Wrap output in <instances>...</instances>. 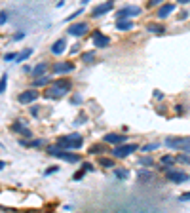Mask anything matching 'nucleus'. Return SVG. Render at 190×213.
<instances>
[{"mask_svg":"<svg viewBox=\"0 0 190 213\" xmlns=\"http://www.w3.org/2000/svg\"><path fill=\"white\" fill-rule=\"evenodd\" d=\"M71 88H72V82L67 80V78H61V80H55L50 84V88L44 92V97L46 99H61L69 93Z\"/></svg>","mask_w":190,"mask_h":213,"instance_id":"nucleus-1","label":"nucleus"},{"mask_svg":"<svg viewBox=\"0 0 190 213\" xmlns=\"http://www.w3.org/2000/svg\"><path fill=\"white\" fill-rule=\"evenodd\" d=\"M48 154L50 156H55V158H61L65 162H69V164H78V162H82L80 158V154H76V152H71L69 149H63V147H48Z\"/></svg>","mask_w":190,"mask_h":213,"instance_id":"nucleus-2","label":"nucleus"},{"mask_svg":"<svg viewBox=\"0 0 190 213\" xmlns=\"http://www.w3.org/2000/svg\"><path fill=\"white\" fill-rule=\"evenodd\" d=\"M82 135H78V133H71V135H63L57 139V145L63 149H69V150H76V149H80L82 147Z\"/></svg>","mask_w":190,"mask_h":213,"instance_id":"nucleus-3","label":"nucleus"},{"mask_svg":"<svg viewBox=\"0 0 190 213\" xmlns=\"http://www.w3.org/2000/svg\"><path fill=\"white\" fill-rule=\"evenodd\" d=\"M137 150V145L135 143H122V145H116V147L110 150V154L114 158H127L129 154H133Z\"/></svg>","mask_w":190,"mask_h":213,"instance_id":"nucleus-4","label":"nucleus"},{"mask_svg":"<svg viewBox=\"0 0 190 213\" xmlns=\"http://www.w3.org/2000/svg\"><path fill=\"white\" fill-rule=\"evenodd\" d=\"M165 147L186 150V149H190V137H183V135H179V137H167L165 139Z\"/></svg>","mask_w":190,"mask_h":213,"instance_id":"nucleus-5","label":"nucleus"},{"mask_svg":"<svg viewBox=\"0 0 190 213\" xmlns=\"http://www.w3.org/2000/svg\"><path fill=\"white\" fill-rule=\"evenodd\" d=\"M38 97H40V93L32 88V89H25V92H21L17 95V101H19L21 105H30V103H34Z\"/></svg>","mask_w":190,"mask_h":213,"instance_id":"nucleus-6","label":"nucleus"},{"mask_svg":"<svg viewBox=\"0 0 190 213\" xmlns=\"http://www.w3.org/2000/svg\"><path fill=\"white\" fill-rule=\"evenodd\" d=\"M141 14V8L139 6H124V8H120L118 10V14H116V21L118 19H129V17H135Z\"/></svg>","mask_w":190,"mask_h":213,"instance_id":"nucleus-7","label":"nucleus"},{"mask_svg":"<svg viewBox=\"0 0 190 213\" xmlns=\"http://www.w3.org/2000/svg\"><path fill=\"white\" fill-rule=\"evenodd\" d=\"M165 179L171 183H186L190 175H186L184 171H179V170H167L165 171Z\"/></svg>","mask_w":190,"mask_h":213,"instance_id":"nucleus-8","label":"nucleus"},{"mask_svg":"<svg viewBox=\"0 0 190 213\" xmlns=\"http://www.w3.org/2000/svg\"><path fill=\"white\" fill-rule=\"evenodd\" d=\"M91 38H93V44H95V48H107L108 44H110V38L107 35H103L99 29H95L91 32Z\"/></svg>","mask_w":190,"mask_h":213,"instance_id":"nucleus-9","label":"nucleus"},{"mask_svg":"<svg viewBox=\"0 0 190 213\" xmlns=\"http://www.w3.org/2000/svg\"><path fill=\"white\" fill-rule=\"evenodd\" d=\"M114 8V0H108V2H103V4H99L91 10V17H101L105 14H108L110 10Z\"/></svg>","mask_w":190,"mask_h":213,"instance_id":"nucleus-10","label":"nucleus"},{"mask_svg":"<svg viewBox=\"0 0 190 213\" xmlns=\"http://www.w3.org/2000/svg\"><path fill=\"white\" fill-rule=\"evenodd\" d=\"M87 29H89V25L86 23V21H80V23L71 25L67 31H69V35H71V36H82V35H86V32H87Z\"/></svg>","mask_w":190,"mask_h":213,"instance_id":"nucleus-11","label":"nucleus"},{"mask_svg":"<svg viewBox=\"0 0 190 213\" xmlns=\"http://www.w3.org/2000/svg\"><path fill=\"white\" fill-rule=\"evenodd\" d=\"M72 71H74V65L72 63H65V61H57L51 67L53 74H67V72H72Z\"/></svg>","mask_w":190,"mask_h":213,"instance_id":"nucleus-12","label":"nucleus"},{"mask_svg":"<svg viewBox=\"0 0 190 213\" xmlns=\"http://www.w3.org/2000/svg\"><path fill=\"white\" fill-rule=\"evenodd\" d=\"M103 141H107L108 145H122L127 141V135H122V133H107V135L103 137Z\"/></svg>","mask_w":190,"mask_h":213,"instance_id":"nucleus-13","label":"nucleus"},{"mask_svg":"<svg viewBox=\"0 0 190 213\" xmlns=\"http://www.w3.org/2000/svg\"><path fill=\"white\" fill-rule=\"evenodd\" d=\"M87 152H89V154H97V156H101V154H105V152H110V149H108V143L103 141V143H95V145H91Z\"/></svg>","mask_w":190,"mask_h":213,"instance_id":"nucleus-14","label":"nucleus"},{"mask_svg":"<svg viewBox=\"0 0 190 213\" xmlns=\"http://www.w3.org/2000/svg\"><path fill=\"white\" fill-rule=\"evenodd\" d=\"M48 71H50V65L42 61V63H38L36 67H32V72H30V76H32V78H38V76H44Z\"/></svg>","mask_w":190,"mask_h":213,"instance_id":"nucleus-15","label":"nucleus"},{"mask_svg":"<svg viewBox=\"0 0 190 213\" xmlns=\"http://www.w3.org/2000/svg\"><path fill=\"white\" fill-rule=\"evenodd\" d=\"M12 129H14L15 133H21L23 137H32V133L25 128V124H23L21 120H15V122H14V124H12Z\"/></svg>","mask_w":190,"mask_h":213,"instance_id":"nucleus-16","label":"nucleus"},{"mask_svg":"<svg viewBox=\"0 0 190 213\" xmlns=\"http://www.w3.org/2000/svg\"><path fill=\"white\" fill-rule=\"evenodd\" d=\"M173 10H175V4H169V2H167V4H162V6L158 8V14H156V15H158L160 19H165L167 15L173 12Z\"/></svg>","mask_w":190,"mask_h":213,"instance_id":"nucleus-17","label":"nucleus"},{"mask_svg":"<svg viewBox=\"0 0 190 213\" xmlns=\"http://www.w3.org/2000/svg\"><path fill=\"white\" fill-rule=\"evenodd\" d=\"M65 50H67V42H65L63 38L57 40V42L51 46V53H53V55H61V53H65Z\"/></svg>","mask_w":190,"mask_h":213,"instance_id":"nucleus-18","label":"nucleus"},{"mask_svg":"<svg viewBox=\"0 0 190 213\" xmlns=\"http://www.w3.org/2000/svg\"><path fill=\"white\" fill-rule=\"evenodd\" d=\"M116 29L118 31H131L133 29V21H129V19H118L116 21Z\"/></svg>","mask_w":190,"mask_h":213,"instance_id":"nucleus-19","label":"nucleus"},{"mask_svg":"<svg viewBox=\"0 0 190 213\" xmlns=\"http://www.w3.org/2000/svg\"><path fill=\"white\" fill-rule=\"evenodd\" d=\"M32 55V48H25L23 51H19L17 53V57H15V63H23V61H27L29 57Z\"/></svg>","mask_w":190,"mask_h":213,"instance_id":"nucleus-20","label":"nucleus"},{"mask_svg":"<svg viewBox=\"0 0 190 213\" xmlns=\"http://www.w3.org/2000/svg\"><path fill=\"white\" fill-rule=\"evenodd\" d=\"M137 179H139V181H152V179H154V173L152 171H148V170H141L139 173H137Z\"/></svg>","mask_w":190,"mask_h":213,"instance_id":"nucleus-21","label":"nucleus"},{"mask_svg":"<svg viewBox=\"0 0 190 213\" xmlns=\"http://www.w3.org/2000/svg\"><path fill=\"white\" fill-rule=\"evenodd\" d=\"M147 29H148V32H154V35H164L165 32V27H162L158 23H150V25H147Z\"/></svg>","mask_w":190,"mask_h":213,"instance_id":"nucleus-22","label":"nucleus"},{"mask_svg":"<svg viewBox=\"0 0 190 213\" xmlns=\"http://www.w3.org/2000/svg\"><path fill=\"white\" fill-rule=\"evenodd\" d=\"M48 84H51V80H50V76H46V74H44V76L34 78V84H32V86H34V88H38V86H48Z\"/></svg>","mask_w":190,"mask_h":213,"instance_id":"nucleus-23","label":"nucleus"},{"mask_svg":"<svg viewBox=\"0 0 190 213\" xmlns=\"http://www.w3.org/2000/svg\"><path fill=\"white\" fill-rule=\"evenodd\" d=\"M114 175L118 179H127L129 177V171L126 170V167H118V170H114Z\"/></svg>","mask_w":190,"mask_h":213,"instance_id":"nucleus-24","label":"nucleus"},{"mask_svg":"<svg viewBox=\"0 0 190 213\" xmlns=\"http://www.w3.org/2000/svg\"><path fill=\"white\" fill-rule=\"evenodd\" d=\"M162 167H169V166H173L175 164V158L173 156H162Z\"/></svg>","mask_w":190,"mask_h":213,"instance_id":"nucleus-25","label":"nucleus"},{"mask_svg":"<svg viewBox=\"0 0 190 213\" xmlns=\"http://www.w3.org/2000/svg\"><path fill=\"white\" fill-rule=\"evenodd\" d=\"M93 59H95V53L93 51H84L82 53V61L84 63H89V61H93Z\"/></svg>","mask_w":190,"mask_h":213,"instance_id":"nucleus-26","label":"nucleus"},{"mask_svg":"<svg viewBox=\"0 0 190 213\" xmlns=\"http://www.w3.org/2000/svg\"><path fill=\"white\" fill-rule=\"evenodd\" d=\"M6 84H8V74H2L0 76V93L6 92Z\"/></svg>","mask_w":190,"mask_h":213,"instance_id":"nucleus-27","label":"nucleus"},{"mask_svg":"<svg viewBox=\"0 0 190 213\" xmlns=\"http://www.w3.org/2000/svg\"><path fill=\"white\" fill-rule=\"evenodd\" d=\"M139 164H143L144 167H148V166H154V160L148 158V156H143V158H139Z\"/></svg>","mask_w":190,"mask_h":213,"instance_id":"nucleus-28","label":"nucleus"},{"mask_svg":"<svg viewBox=\"0 0 190 213\" xmlns=\"http://www.w3.org/2000/svg\"><path fill=\"white\" fill-rule=\"evenodd\" d=\"M156 149H158V143H148V145H144V147H143V152H152V150H156Z\"/></svg>","mask_w":190,"mask_h":213,"instance_id":"nucleus-29","label":"nucleus"},{"mask_svg":"<svg viewBox=\"0 0 190 213\" xmlns=\"http://www.w3.org/2000/svg\"><path fill=\"white\" fill-rule=\"evenodd\" d=\"M99 164H101L103 167H112L114 160H110V158H99Z\"/></svg>","mask_w":190,"mask_h":213,"instance_id":"nucleus-30","label":"nucleus"},{"mask_svg":"<svg viewBox=\"0 0 190 213\" xmlns=\"http://www.w3.org/2000/svg\"><path fill=\"white\" fill-rule=\"evenodd\" d=\"M42 145H46V139H34V141H30L29 143V147H42Z\"/></svg>","mask_w":190,"mask_h":213,"instance_id":"nucleus-31","label":"nucleus"},{"mask_svg":"<svg viewBox=\"0 0 190 213\" xmlns=\"http://www.w3.org/2000/svg\"><path fill=\"white\" fill-rule=\"evenodd\" d=\"M80 14H84V10H82V8H80V10H76V12H74V14H71L69 17H67V21H72V19H76V17H78V15H80Z\"/></svg>","mask_w":190,"mask_h":213,"instance_id":"nucleus-32","label":"nucleus"},{"mask_svg":"<svg viewBox=\"0 0 190 213\" xmlns=\"http://www.w3.org/2000/svg\"><path fill=\"white\" fill-rule=\"evenodd\" d=\"M15 57H17V53L10 51V53H6V55H4V61H15Z\"/></svg>","mask_w":190,"mask_h":213,"instance_id":"nucleus-33","label":"nucleus"},{"mask_svg":"<svg viewBox=\"0 0 190 213\" xmlns=\"http://www.w3.org/2000/svg\"><path fill=\"white\" fill-rule=\"evenodd\" d=\"M160 4H164V0H148V8H156Z\"/></svg>","mask_w":190,"mask_h":213,"instance_id":"nucleus-34","label":"nucleus"},{"mask_svg":"<svg viewBox=\"0 0 190 213\" xmlns=\"http://www.w3.org/2000/svg\"><path fill=\"white\" fill-rule=\"evenodd\" d=\"M71 103H72V105H78V103H82V95H78V93H76V95L72 97V101H71Z\"/></svg>","mask_w":190,"mask_h":213,"instance_id":"nucleus-35","label":"nucleus"},{"mask_svg":"<svg viewBox=\"0 0 190 213\" xmlns=\"http://www.w3.org/2000/svg\"><path fill=\"white\" fill-rule=\"evenodd\" d=\"M6 21H8V14L6 12H0V25H4Z\"/></svg>","mask_w":190,"mask_h":213,"instance_id":"nucleus-36","label":"nucleus"},{"mask_svg":"<svg viewBox=\"0 0 190 213\" xmlns=\"http://www.w3.org/2000/svg\"><path fill=\"white\" fill-rule=\"evenodd\" d=\"M177 162H184V164H188L190 158H188V156H183V154H181V156H177Z\"/></svg>","mask_w":190,"mask_h":213,"instance_id":"nucleus-37","label":"nucleus"},{"mask_svg":"<svg viewBox=\"0 0 190 213\" xmlns=\"http://www.w3.org/2000/svg\"><path fill=\"white\" fill-rule=\"evenodd\" d=\"M179 200H181V202H186V200H190V192H184V194H181V196H179Z\"/></svg>","mask_w":190,"mask_h":213,"instance_id":"nucleus-38","label":"nucleus"},{"mask_svg":"<svg viewBox=\"0 0 190 213\" xmlns=\"http://www.w3.org/2000/svg\"><path fill=\"white\" fill-rule=\"evenodd\" d=\"M86 173V170H80L78 173H74V181H78V179H82V175Z\"/></svg>","mask_w":190,"mask_h":213,"instance_id":"nucleus-39","label":"nucleus"},{"mask_svg":"<svg viewBox=\"0 0 190 213\" xmlns=\"http://www.w3.org/2000/svg\"><path fill=\"white\" fill-rule=\"evenodd\" d=\"M82 170H86V171H93V166H91V164H82Z\"/></svg>","mask_w":190,"mask_h":213,"instance_id":"nucleus-40","label":"nucleus"},{"mask_svg":"<svg viewBox=\"0 0 190 213\" xmlns=\"http://www.w3.org/2000/svg\"><path fill=\"white\" fill-rule=\"evenodd\" d=\"M57 170H59V167H57V166H53V167H50V170H46V175H51V173H55Z\"/></svg>","mask_w":190,"mask_h":213,"instance_id":"nucleus-41","label":"nucleus"},{"mask_svg":"<svg viewBox=\"0 0 190 213\" xmlns=\"http://www.w3.org/2000/svg\"><path fill=\"white\" fill-rule=\"evenodd\" d=\"M23 36H25V32H17V35L14 36V42H15V40H21V38H23Z\"/></svg>","mask_w":190,"mask_h":213,"instance_id":"nucleus-42","label":"nucleus"},{"mask_svg":"<svg viewBox=\"0 0 190 213\" xmlns=\"http://www.w3.org/2000/svg\"><path fill=\"white\" fill-rule=\"evenodd\" d=\"M23 72H32V69H30V65H25V67H23Z\"/></svg>","mask_w":190,"mask_h":213,"instance_id":"nucleus-43","label":"nucleus"},{"mask_svg":"<svg viewBox=\"0 0 190 213\" xmlns=\"http://www.w3.org/2000/svg\"><path fill=\"white\" fill-rule=\"evenodd\" d=\"M186 17H188V12H183L181 15H179V19H181V21H183V19H186Z\"/></svg>","mask_w":190,"mask_h":213,"instance_id":"nucleus-44","label":"nucleus"},{"mask_svg":"<svg viewBox=\"0 0 190 213\" xmlns=\"http://www.w3.org/2000/svg\"><path fill=\"white\" fill-rule=\"evenodd\" d=\"M76 51H80V46H78V44H76V46L71 50V53H76Z\"/></svg>","mask_w":190,"mask_h":213,"instance_id":"nucleus-45","label":"nucleus"},{"mask_svg":"<svg viewBox=\"0 0 190 213\" xmlns=\"http://www.w3.org/2000/svg\"><path fill=\"white\" fill-rule=\"evenodd\" d=\"M30 113L36 116V114H38V107H32V109H30Z\"/></svg>","mask_w":190,"mask_h":213,"instance_id":"nucleus-46","label":"nucleus"},{"mask_svg":"<svg viewBox=\"0 0 190 213\" xmlns=\"http://www.w3.org/2000/svg\"><path fill=\"white\" fill-rule=\"evenodd\" d=\"M179 4H186V2H190V0H177Z\"/></svg>","mask_w":190,"mask_h":213,"instance_id":"nucleus-47","label":"nucleus"},{"mask_svg":"<svg viewBox=\"0 0 190 213\" xmlns=\"http://www.w3.org/2000/svg\"><path fill=\"white\" fill-rule=\"evenodd\" d=\"M4 167H6V164H4L2 160H0V170H4Z\"/></svg>","mask_w":190,"mask_h":213,"instance_id":"nucleus-48","label":"nucleus"},{"mask_svg":"<svg viewBox=\"0 0 190 213\" xmlns=\"http://www.w3.org/2000/svg\"><path fill=\"white\" fill-rule=\"evenodd\" d=\"M87 2H89V0H82V4H87Z\"/></svg>","mask_w":190,"mask_h":213,"instance_id":"nucleus-49","label":"nucleus"},{"mask_svg":"<svg viewBox=\"0 0 190 213\" xmlns=\"http://www.w3.org/2000/svg\"><path fill=\"white\" fill-rule=\"evenodd\" d=\"M186 152H190V149H186Z\"/></svg>","mask_w":190,"mask_h":213,"instance_id":"nucleus-50","label":"nucleus"}]
</instances>
